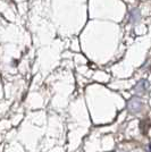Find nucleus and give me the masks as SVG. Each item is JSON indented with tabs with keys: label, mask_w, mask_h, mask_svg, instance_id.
<instances>
[{
	"label": "nucleus",
	"mask_w": 151,
	"mask_h": 152,
	"mask_svg": "<svg viewBox=\"0 0 151 152\" xmlns=\"http://www.w3.org/2000/svg\"><path fill=\"white\" fill-rule=\"evenodd\" d=\"M141 108H142V102L136 98L132 99L128 103V109L131 113H139L141 110Z\"/></svg>",
	"instance_id": "nucleus-1"
}]
</instances>
